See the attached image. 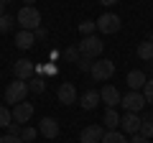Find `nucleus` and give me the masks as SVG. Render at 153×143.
<instances>
[{
  "label": "nucleus",
  "mask_w": 153,
  "mask_h": 143,
  "mask_svg": "<svg viewBox=\"0 0 153 143\" xmlns=\"http://www.w3.org/2000/svg\"><path fill=\"white\" fill-rule=\"evenodd\" d=\"M76 49H79V54H82V56H89V59H100V56H102V51H105V44L92 33V36H84V39L79 41V46H76Z\"/></svg>",
  "instance_id": "f03ea898"
},
{
  "label": "nucleus",
  "mask_w": 153,
  "mask_h": 143,
  "mask_svg": "<svg viewBox=\"0 0 153 143\" xmlns=\"http://www.w3.org/2000/svg\"><path fill=\"white\" fill-rule=\"evenodd\" d=\"M143 97H146L148 105H153V79H148L146 87H143Z\"/></svg>",
  "instance_id": "cd10ccee"
},
{
  "label": "nucleus",
  "mask_w": 153,
  "mask_h": 143,
  "mask_svg": "<svg viewBox=\"0 0 153 143\" xmlns=\"http://www.w3.org/2000/svg\"><path fill=\"white\" fill-rule=\"evenodd\" d=\"M102 123H105L107 130H117V128H120V115H117V110H115V107H107V110H105Z\"/></svg>",
  "instance_id": "f3484780"
},
{
  "label": "nucleus",
  "mask_w": 153,
  "mask_h": 143,
  "mask_svg": "<svg viewBox=\"0 0 153 143\" xmlns=\"http://www.w3.org/2000/svg\"><path fill=\"white\" fill-rule=\"evenodd\" d=\"M125 82H128V87H130L133 92H143V87H146L148 77H146V72H140V69H133V72H128Z\"/></svg>",
  "instance_id": "f8f14e48"
},
{
  "label": "nucleus",
  "mask_w": 153,
  "mask_h": 143,
  "mask_svg": "<svg viewBox=\"0 0 153 143\" xmlns=\"http://www.w3.org/2000/svg\"><path fill=\"white\" fill-rule=\"evenodd\" d=\"M16 23H21L23 31H36V28H41V13L36 5H23L16 16Z\"/></svg>",
  "instance_id": "f257e3e1"
},
{
  "label": "nucleus",
  "mask_w": 153,
  "mask_h": 143,
  "mask_svg": "<svg viewBox=\"0 0 153 143\" xmlns=\"http://www.w3.org/2000/svg\"><path fill=\"white\" fill-rule=\"evenodd\" d=\"M120 107L125 112H140L143 107H146V97H143V92H128V95H123L120 97Z\"/></svg>",
  "instance_id": "39448f33"
},
{
  "label": "nucleus",
  "mask_w": 153,
  "mask_h": 143,
  "mask_svg": "<svg viewBox=\"0 0 153 143\" xmlns=\"http://www.w3.org/2000/svg\"><path fill=\"white\" fill-rule=\"evenodd\" d=\"M102 136H105L102 125H87L79 133V143H102Z\"/></svg>",
  "instance_id": "9d476101"
},
{
  "label": "nucleus",
  "mask_w": 153,
  "mask_h": 143,
  "mask_svg": "<svg viewBox=\"0 0 153 143\" xmlns=\"http://www.w3.org/2000/svg\"><path fill=\"white\" fill-rule=\"evenodd\" d=\"M10 123H13V115H10V110L0 105V128H8Z\"/></svg>",
  "instance_id": "393cba45"
},
{
  "label": "nucleus",
  "mask_w": 153,
  "mask_h": 143,
  "mask_svg": "<svg viewBox=\"0 0 153 143\" xmlns=\"http://www.w3.org/2000/svg\"><path fill=\"white\" fill-rule=\"evenodd\" d=\"M13 74H16V79L28 82L31 77H36V64H33L31 59H16V64H13Z\"/></svg>",
  "instance_id": "0eeeda50"
},
{
  "label": "nucleus",
  "mask_w": 153,
  "mask_h": 143,
  "mask_svg": "<svg viewBox=\"0 0 153 143\" xmlns=\"http://www.w3.org/2000/svg\"><path fill=\"white\" fill-rule=\"evenodd\" d=\"M33 3H36V0H23V5H33Z\"/></svg>",
  "instance_id": "f704fd0d"
},
{
  "label": "nucleus",
  "mask_w": 153,
  "mask_h": 143,
  "mask_svg": "<svg viewBox=\"0 0 153 143\" xmlns=\"http://www.w3.org/2000/svg\"><path fill=\"white\" fill-rule=\"evenodd\" d=\"M10 115H13V123H18V125H26L28 120H31V115H33V105L31 102H18V105H13V110H10Z\"/></svg>",
  "instance_id": "6e6552de"
},
{
  "label": "nucleus",
  "mask_w": 153,
  "mask_h": 143,
  "mask_svg": "<svg viewBox=\"0 0 153 143\" xmlns=\"http://www.w3.org/2000/svg\"><path fill=\"white\" fill-rule=\"evenodd\" d=\"M21 141H23V143H31V141H36V128H31V125H23V130H21Z\"/></svg>",
  "instance_id": "b1692460"
},
{
  "label": "nucleus",
  "mask_w": 153,
  "mask_h": 143,
  "mask_svg": "<svg viewBox=\"0 0 153 143\" xmlns=\"http://www.w3.org/2000/svg\"><path fill=\"white\" fill-rule=\"evenodd\" d=\"M44 89H46V77L36 74V77H31V79H28V92H33V95H41Z\"/></svg>",
  "instance_id": "a211bd4d"
},
{
  "label": "nucleus",
  "mask_w": 153,
  "mask_h": 143,
  "mask_svg": "<svg viewBox=\"0 0 153 143\" xmlns=\"http://www.w3.org/2000/svg\"><path fill=\"white\" fill-rule=\"evenodd\" d=\"M100 3H102V5H115L117 0H100Z\"/></svg>",
  "instance_id": "72a5a7b5"
},
{
  "label": "nucleus",
  "mask_w": 153,
  "mask_h": 143,
  "mask_svg": "<svg viewBox=\"0 0 153 143\" xmlns=\"http://www.w3.org/2000/svg\"><path fill=\"white\" fill-rule=\"evenodd\" d=\"M56 97H59L61 105H74L76 102V87L71 82H61L59 89H56Z\"/></svg>",
  "instance_id": "1a4fd4ad"
},
{
  "label": "nucleus",
  "mask_w": 153,
  "mask_h": 143,
  "mask_svg": "<svg viewBox=\"0 0 153 143\" xmlns=\"http://www.w3.org/2000/svg\"><path fill=\"white\" fill-rule=\"evenodd\" d=\"M56 74H59V66L51 64V61H46L44 64V77H56Z\"/></svg>",
  "instance_id": "c85d7f7f"
},
{
  "label": "nucleus",
  "mask_w": 153,
  "mask_h": 143,
  "mask_svg": "<svg viewBox=\"0 0 153 143\" xmlns=\"http://www.w3.org/2000/svg\"><path fill=\"white\" fill-rule=\"evenodd\" d=\"M94 31H97V23L94 21H82L79 23V33H82V36H92Z\"/></svg>",
  "instance_id": "5701e85b"
},
{
  "label": "nucleus",
  "mask_w": 153,
  "mask_h": 143,
  "mask_svg": "<svg viewBox=\"0 0 153 143\" xmlns=\"http://www.w3.org/2000/svg\"><path fill=\"white\" fill-rule=\"evenodd\" d=\"M33 41H36L33 31H18V33H16V46H18L21 51L31 49V46H33Z\"/></svg>",
  "instance_id": "dca6fc26"
},
{
  "label": "nucleus",
  "mask_w": 153,
  "mask_h": 143,
  "mask_svg": "<svg viewBox=\"0 0 153 143\" xmlns=\"http://www.w3.org/2000/svg\"><path fill=\"white\" fill-rule=\"evenodd\" d=\"M13 23H16V18L10 16V13H5V16H0V33H8L13 28Z\"/></svg>",
  "instance_id": "4be33fe9"
},
{
  "label": "nucleus",
  "mask_w": 153,
  "mask_h": 143,
  "mask_svg": "<svg viewBox=\"0 0 153 143\" xmlns=\"http://www.w3.org/2000/svg\"><path fill=\"white\" fill-rule=\"evenodd\" d=\"M89 74H92L94 82H107V79L115 74V61H110V59H97V61H92Z\"/></svg>",
  "instance_id": "7ed1b4c3"
},
{
  "label": "nucleus",
  "mask_w": 153,
  "mask_h": 143,
  "mask_svg": "<svg viewBox=\"0 0 153 143\" xmlns=\"http://www.w3.org/2000/svg\"><path fill=\"white\" fill-rule=\"evenodd\" d=\"M0 16H5V5L3 3H0Z\"/></svg>",
  "instance_id": "c9c22d12"
},
{
  "label": "nucleus",
  "mask_w": 153,
  "mask_h": 143,
  "mask_svg": "<svg viewBox=\"0 0 153 143\" xmlns=\"http://www.w3.org/2000/svg\"><path fill=\"white\" fill-rule=\"evenodd\" d=\"M26 95H28V82H23V79H13V82L5 87V102L18 105V102L26 100Z\"/></svg>",
  "instance_id": "20e7f679"
},
{
  "label": "nucleus",
  "mask_w": 153,
  "mask_h": 143,
  "mask_svg": "<svg viewBox=\"0 0 153 143\" xmlns=\"http://www.w3.org/2000/svg\"><path fill=\"white\" fill-rule=\"evenodd\" d=\"M0 3H3V5H5V8H8V5H10V3H13V0H0Z\"/></svg>",
  "instance_id": "e433bc0d"
},
{
  "label": "nucleus",
  "mask_w": 153,
  "mask_h": 143,
  "mask_svg": "<svg viewBox=\"0 0 153 143\" xmlns=\"http://www.w3.org/2000/svg\"><path fill=\"white\" fill-rule=\"evenodd\" d=\"M130 143H148V138H146V136H140V133H135V136L130 138Z\"/></svg>",
  "instance_id": "473e14b6"
},
{
  "label": "nucleus",
  "mask_w": 153,
  "mask_h": 143,
  "mask_svg": "<svg viewBox=\"0 0 153 143\" xmlns=\"http://www.w3.org/2000/svg\"><path fill=\"white\" fill-rule=\"evenodd\" d=\"M138 133L146 136L148 141L153 138V115H143V118H140V130H138Z\"/></svg>",
  "instance_id": "6ab92c4d"
},
{
  "label": "nucleus",
  "mask_w": 153,
  "mask_h": 143,
  "mask_svg": "<svg viewBox=\"0 0 153 143\" xmlns=\"http://www.w3.org/2000/svg\"><path fill=\"white\" fill-rule=\"evenodd\" d=\"M138 56H140L143 61H151L153 59V41H143V44H138Z\"/></svg>",
  "instance_id": "412c9836"
},
{
  "label": "nucleus",
  "mask_w": 153,
  "mask_h": 143,
  "mask_svg": "<svg viewBox=\"0 0 153 143\" xmlns=\"http://www.w3.org/2000/svg\"><path fill=\"white\" fill-rule=\"evenodd\" d=\"M64 59H66V61H74V64H76V59H79V49H76V46L64 49Z\"/></svg>",
  "instance_id": "bb28decb"
},
{
  "label": "nucleus",
  "mask_w": 153,
  "mask_h": 143,
  "mask_svg": "<svg viewBox=\"0 0 153 143\" xmlns=\"http://www.w3.org/2000/svg\"><path fill=\"white\" fill-rule=\"evenodd\" d=\"M120 128L125 133H130V136H135V133L140 130V118H138V112H125V115L120 118Z\"/></svg>",
  "instance_id": "4468645a"
},
{
  "label": "nucleus",
  "mask_w": 153,
  "mask_h": 143,
  "mask_svg": "<svg viewBox=\"0 0 153 143\" xmlns=\"http://www.w3.org/2000/svg\"><path fill=\"white\" fill-rule=\"evenodd\" d=\"M102 143H130L125 136H123L120 130H105L102 136Z\"/></svg>",
  "instance_id": "aec40b11"
},
{
  "label": "nucleus",
  "mask_w": 153,
  "mask_h": 143,
  "mask_svg": "<svg viewBox=\"0 0 153 143\" xmlns=\"http://www.w3.org/2000/svg\"><path fill=\"white\" fill-rule=\"evenodd\" d=\"M0 143H23V141H21V136H8L5 133V136L0 138Z\"/></svg>",
  "instance_id": "7c9ffc66"
},
{
  "label": "nucleus",
  "mask_w": 153,
  "mask_h": 143,
  "mask_svg": "<svg viewBox=\"0 0 153 143\" xmlns=\"http://www.w3.org/2000/svg\"><path fill=\"white\" fill-rule=\"evenodd\" d=\"M59 130L61 128H59V120H56V118H44V120L38 123V133L44 138H56Z\"/></svg>",
  "instance_id": "ddd939ff"
},
{
  "label": "nucleus",
  "mask_w": 153,
  "mask_h": 143,
  "mask_svg": "<svg viewBox=\"0 0 153 143\" xmlns=\"http://www.w3.org/2000/svg\"><path fill=\"white\" fill-rule=\"evenodd\" d=\"M100 102H102V100H100V92H97V89H87V92L79 97V105H82L84 110H94Z\"/></svg>",
  "instance_id": "2eb2a0df"
},
{
  "label": "nucleus",
  "mask_w": 153,
  "mask_h": 143,
  "mask_svg": "<svg viewBox=\"0 0 153 143\" xmlns=\"http://www.w3.org/2000/svg\"><path fill=\"white\" fill-rule=\"evenodd\" d=\"M33 36H36V39H38V41H44V39H46V36H49V31H46V28H44V26H41V28H36V31H33Z\"/></svg>",
  "instance_id": "2f4dec72"
},
{
  "label": "nucleus",
  "mask_w": 153,
  "mask_h": 143,
  "mask_svg": "<svg viewBox=\"0 0 153 143\" xmlns=\"http://www.w3.org/2000/svg\"><path fill=\"white\" fill-rule=\"evenodd\" d=\"M92 61H94V59H89V56H82V54H79V59H76V69L89 72V69H92Z\"/></svg>",
  "instance_id": "a878e982"
},
{
  "label": "nucleus",
  "mask_w": 153,
  "mask_h": 143,
  "mask_svg": "<svg viewBox=\"0 0 153 143\" xmlns=\"http://www.w3.org/2000/svg\"><path fill=\"white\" fill-rule=\"evenodd\" d=\"M94 23H97V31L100 33H117L120 26H123V21L115 16V13H105V16H100Z\"/></svg>",
  "instance_id": "423d86ee"
},
{
  "label": "nucleus",
  "mask_w": 153,
  "mask_h": 143,
  "mask_svg": "<svg viewBox=\"0 0 153 143\" xmlns=\"http://www.w3.org/2000/svg\"><path fill=\"white\" fill-rule=\"evenodd\" d=\"M120 97H123V95L117 92L115 84H105V87L100 89V100H102L107 107H117V105H120Z\"/></svg>",
  "instance_id": "9b49d317"
},
{
  "label": "nucleus",
  "mask_w": 153,
  "mask_h": 143,
  "mask_svg": "<svg viewBox=\"0 0 153 143\" xmlns=\"http://www.w3.org/2000/svg\"><path fill=\"white\" fill-rule=\"evenodd\" d=\"M21 130H23V125H18V123H10L8 125V136H21Z\"/></svg>",
  "instance_id": "c756f323"
}]
</instances>
